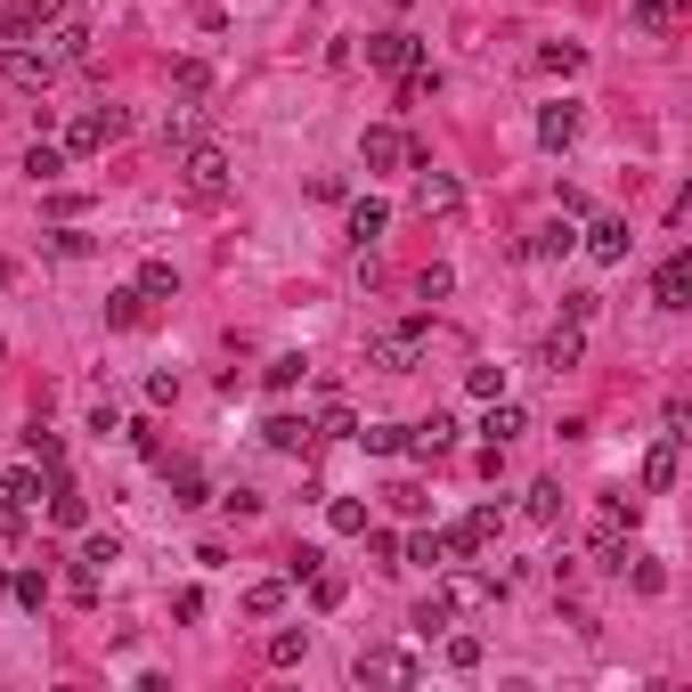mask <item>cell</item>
Masks as SVG:
<instances>
[{"mask_svg":"<svg viewBox=\"0 0 692 692\" xmlns=\"http://www.w3.org/2000/svg\"><path fill=\"white\" fill-rule=\"evenodd\" d=\"M424 343H432V318L415 310V318L383 326V334H367V367H375V375H408L415 359H424Z\"/></svg>","mask_w":692,"mask_h":692,"instance_id":"6da1fadb","label":"cell"},{"mask_svg":"<svg viewBox=\"0 0 692 692\" xmlns=\"http://www.w3.org/2000/svg\"><path fill=\"white\" fill-rule=\"evenodd\" d=\"M627 538H636V497H603V513H595V562L603 571H627Z\"/></svg>","mask_w":692,"mask_h":692,"instance_id":"7a4b0ae2","label":"cell"},{"mask_svg":"<svg viewBox=\"0 0 692 692\" xmlns=\"http://www.w3.org/2000/svg\"><path fill=\"white\" fill-rule=\"evenodd\" d=\"M180 172H187V196H196V204H220L228 196V155H220L213 139H187Z\"/></svg>","mask_w":692,"mask_h":692,"instance_id":"3957f363","label":"cell"},{"mask_svg":"<svg viewBox=\"0 0 692 692\" xmlns=\"http://www.w3.org/2000/svg\"><path fill=\"white\" fill-rule=\"evenodd\" d=\"M0 82H9V90H25V98H41V90L57 82V57L33 50V41H9V50H0Z\"/></svg>","mask_w":692,"mask_h":692,"instance_id":"277c9868","label":"cell"},{"mask_svg":"<svg viewBox=\"0 0 692 692\" xmlns=\"http://www.w3.org/2000/svg\"><path fill=\"white\" fill-rule=\"evenodd\" d=\"M359 163H367V172H400V163H432V155H424V147H415L408 131L375 122V131H359Z\"/></svg>","mask_w":692,"mask_h":692,"instance_id":"5b68a950","label":"cell"},{"mask_svg":"<svg viewBox=\"0 0 692 692\" xmlns=\"http://www.w3.org/2000/svg\"><path fill=\"white\" fill-rule=\"evenodd\" d=\"M415 213H424V220H456V213H465V187H456V172L415 163Z\"/></svg>","mask_w":692,"mask_h":692,"instance_id":"8992f818","label":"cell"},{"mask_svg":"<svg viewBox=\"0 0 692 692\" xmlns=\"http://www.w3.org/2000/svg\"><path fill=\"white\" fill-rule=\"evenodd\" d=\"M367 66L375 74H408V66H424V41L408 25H383V33H367Z\"/></svg>","mask_w":692,"mask_h":692,"instance_id":"52a82bcc","label":"cell"},{"mask_svg":"<svg viewBox=\"0 0 692 692\" xmlns=\"http://www.w3.org/2000/svg\"><path fill=\"white\" fill-rule=\"evenodd\" d=\"M122 131H131V115H122V107H98V115H82L74 131H66V155H98V147H115Z\"/></svg>","mask_w":692,"mask_h":692,"instance_id":"ba28073f","label":"cell"},{"mask_svg":"<svg viewBox=\"0 0 692 692\" xmlns=\"http://www.w3.org/2000/svg\"><path fill=\"white\" fill-rule=\"evenodd\" d=\"M57 17H66V0H9V9H0V41H33V33H50Z\"/></svg>","mask_w":692,"mask_h":692,"instance_id":"9c48e42d","label":"cell"},{"mask_svg":"<svg viewBox=\"0 0 692 692\" xmlns=\"http://www.w3.org/2000/svg\"><path fill=\"white\" fill-rule=\"evenodd\" d=\"M677 448H684V432H660L652 448H644V497H668V489H677Z\"/></svg>","mask_w":692,"mask_h":692,"instance_id":"30bf717a","label":"cell"},{"mask_svg":"<svg viewBox=\"0 0 692 692\" xmlns=\"http://www.w3.org/2000/svg\"><path fill=\"white\" fill-rule=\"evenodd\" d=\"M440 595H448V612H480V603L506 595V579H489V571H448V586H440Z\"/></svg>","mask_w":692,"mask_h":692,"instance_id":"8fae6325","label":"cell"},{"mask_svg":"<svg viewBox=\"0 0 692 692\" xmlns=\"http://www.w3.org/2000/svg\"><path fill=\"white\" fill-rule=\"evenodd\" d=\"M579 245H586V261H603V269H619V261H627V245H636V237H627V220H619V213H603V220H595V228H586V237H579Z\"/></svg>","mask_w":692,"mask_h":692,"instance_id":"7c38bea8","label":"cell"},{"mask_svg":"<svg viewBox=\"0 0 692 692\" xmlns=\"http://www.w3.org/2000/svg\"><path fill=\"white\" fill-rule=\"evenodd\" d=\"M50 521H57V530H90V497H82V480L50 473Z\"/></svg>","mask_w":692,"mask_h":692,"instance_id":"4fadbf2b","label":"cell"},{"mask_svg":"<svg viewBox=\"0 0 692 692\" xmlns=\"http://www.w3.org/2000/svg\"><path fill=\"white\" fill-rule=\"evenodd\" d=\"M652 302H660V310H684V302H692V253H668V261L652 269Z\"/></svg>","mask_w":692,"mask_h":692,"instance_id":"5bb4252c","label":"cell"},{"mask_svg":"<svg viewBox=\"0 0 692 692\" xmlns=\"http://www.w3.org/2000/svg\"><path fill=\"white\" fill-rule=\"evenodd\" d=\"M261 440H269L278 456H310V440H318V424H310V415H269V424H261Z\"/></svg>","mask_w":692,"mask_h":692,"instance_id":"9a60e30c","label":"cell"},{"mask_svg":"<svg viewBox=\"0 0 692 692\" xmlns=\"http://www.w3.org/2000/svg\"><path fill=\"white\" fill-rule=\"evenodd\" d=\"M448 448H456V424H448V415H424V424H408V456H424V465H440Z\"/></svg>","mask_w":692,"mask_h":692,"instance_id":"2e32d148","label":"cell"},{"mask_svg":"<svg viewBox=\"0 0 692 692\" xmlns=\"http://www.w3.org/2000/svg\"><path fill=\"white\" fill-rule=\"evenodd\" d=\"M50 57L57 66H90V25H82V17H57L50 25Z\"/></svg>","mask_w":692,"mask_h":692,"instance_id":"e0dca14e","label":"cell"},{"mask_svg":"<svg viewBox=\"0 0 692 692\" xmlns=\"http://www.w3.org/2000/svg\"><path fill=\"white\" fill-rule=\"evenodd\" d=\"M571 139H579V107H571V98H554V107H538V147H554V155H562Z\"/></svg>","mask_w":692,"mask_h":692,"instance_id":"ac0fdd59","label":"cell"},{"mask_svg":"<svg viewBox=\"0 0 692 692\" xmlns=\"http://www.w3.org/2000/svg\"><path fill=\"white\" fill-rule=\"evenodd\" d=\"M163 480H172V506H204V465L196 456H163Z\"/></svg>","mask_w":692,"mask_h":692,"instance_id":"d6986e66","label":"cell"},{"mask_svg":"<svg viewBox=\"0 0 692 692\" xmlns=\"http://www.w3.org/2000/svg\"><path fill=\"white\" fill-rule=\"evenodd\" d=\"M359 677L367 684H415V660L408 652H359Z\"/></svg>","mask_w":692,"mask_h":692,"instance_id":"ffe728a7","label":"cell"},{"mask_svg":"<svg viewBox=\"0 0 692 692\" xmlns=\"http://www.w3.org/2000/svg\"><path fill=\"white\" fill-rule=\"evenodd\" d=\"M480 432H489V440H497V448H513V440H521V432H530V415H521L513 400H489V415H480Z\"/></svg>","mask_w":692,"mask_h":692,"instance_id":"44dd1931","label":"cell"},{"mask_svg":"<svg viewBox=\"0 0 692 692\" xmlns=\"http://www.w3.org/2000/svg\"><path fill=\"white\" fill-rule=\"evenodd\" d=\"M562 253H579V228H571V220H547V228L530 237V261H562Z\"/></svg>","mask_w":692,"mask_h":692,"instance_id":"7402d4cb","label":"cell"},{"mask_svg":"<svg viewBox=\"0 0 692 692\" xmlns=\"http://www.w3.org/2000/svg\"><path fill=\"white\" fill-rule=\"evenodd\" d=\"M521 513H530L538 530H554V521H562V480H530V497H521Z\"/></svg>","mask_w":692,"mask_h":692,"instance_id":"603a6c76","label":"cell"},{"mask_svg":"<svg viewBox=\"0 0 692 692\" xmlns=\"http://www.w3.org/2000/svg\"><path fill=\"white\" fill-rule=\"evenodd\" d=\"M579 350H586V343H579V326H571V318H562V326L547 334V350H538V359H547L554 375H571V367H579Z\"/></svg>","mask_w":692,"mask_h":692,"instance_id":"cb8c5ba5","label":"cell"},{"mask_svg":"<svg viewBox=\"0 0 692 692\" xmlns=\"http://www.w3.org/2000/svg\"><path fill=\"white\" fill-rule=\"evenodd\" d=\"M0 497H17V506H41V497H50V489H41V465H33V456H25V465H9V480H0Z\"/></svg>","mask_w":692,"mask_h":692,"instance_id":"d4e9b609","label":"cell"},{"mask_svg":"<svg viewBox=\"0 0 692 692\" xmlns=\"http://www.w3.org/2000/svg\"><path fill=\"white\" fill-rule=\"evenodd\" d=\"M350 440H359L367 456H408V424H359Z\"/></svg>","mask_w":692,"mask_h":692,"instance_id":"484cf974","label":"cell"},{"mask_svg":"<svg viewBox=\"0 0 692 692\" xmlns=\"http://www.w3.org/2000/svg\"><path fill=\"white\" fill-rule=\"evenodd\" d=\"M57 172H66V147H50V139H33V147H25V180H33V187H50Z\"/></svg>","mask_w":692,"mask_h":692,"instance_id":"4316f807","label":"cell"},{"mask_svg":"<svg viewBox=\"0 0 692 692\" xmlns=\"http://www.w3.org/2000/svg\"><path fill=\"white\" fill-rule=\"evenodd\" d=\"M326 530L334 538H367V506L359 497H326Z\"/></svg>","mask_w":692,"mask_h":692,"instance_id":"83f0119b","label":"cell"},{"mask_svg":"<svg viewBox=\"0 0 692 692\" xmlns=\"http://www.w3.org/2000/svg\"><path fill=\"white\" fill-rule=\"evenodd\" d=\"M383 220H391V213H383V196H359V204H350V237H359V253H367L375 237H383Z\"/></svg>","mask_w":692,"mask_h":692,"instance_id":"f1b7e54d","label":"cell"},{"mask_svg":"<svg viewBox=\"0 0 692 692\" xmlns=\"http://www.w3.org/2000/svg\"><path fill=\"white\" fill-rule=\"evenodd\" d=\"M107 326H122V334H131V326H147V293H139V285L107 293Z\"/></svg>","mask_w":692,"mask_h":692,"instance_id":"f546056e","label":"cell"},{"mask_svg":"<svg viewBox=\"0 0 692 692\" xmlns=\"http://www.w3.org/2000/svg\"><path fill=\"white\" fill-rule=\"evenodd\" d=\"M139 293H147V302H172V293H180V269H172V261H139Z\"/></svg>","mask_w":692,"mask_h":692,"instance_id":"4dcf8cb0","label":"cell"},{"mask_svg":"<svg viewBox=\"0 0 692 692\" xmlns=\"http://www.w3.org/2000/svg\"><path fill=\"white\" fill-rule=\"evenodd\" d=\"M25 456H33L41 473H66V440H57V432H41V424L25 432Z\"/></svg>","mask_w":692,"mask_h":692,"instance_id":"1f68e13d","label":"cell"},{"mask_svg":"<svg viewBox=\"0 0 692 692\" xmlns=\"http://www.w3.org/2000/svg\"><path fill=\"white\" fill-rule=\"evenodd\" d=\"M74 562H82V571H107V562H122V538H115V530H90Z\"/></svg>","mask_w":692,"mask_h":692,"instance_id":"d6a6232c","label":"cell"},{"mask_svg":"<svg viewBox=\"0 0 692 692\" xmlns=\"http://www.w3.org/2000/svg\"><path fill=\"white\" fill-rule=\"evenodd\" d=\"M302 375H310V359H302V350H278V359L261 367V383H269V391H293Z\"/></svg>","mask_w":692,"mask_h":692,"instance_id":"836d02e7","label":"cell"},{"mask_svg":"<svg viewBox=\"0 0 692 692\" xmlns=\"http://www.w3.org/2000/svg\"><path fill=\"white\" fill-rule=\"evenodd\" d=\"M400 562H424V571H448V538H440V530L408 538V547H400Z\"/></svg>","mask_w":692,"mask_h":692,"instance_id":"e575fe53","label":"cell"},{"mask_svg":"<svg viewBox=\"0 0 692 692\" xmlns=\"http://www.w3.org/2000/svg\"><path fill=\"white\" fill-rule=\"evenodd\" d=\"M627 25H636V33H668V25H677V0H636Z\"/></svg>","mask_w":692,"mask_h":692,"instance_id":"d590c367","label":"cell"},{"mask_svg":"<svg viewBox=\"0 0 692 692\" xmlns=\"http://www.w3.org/2000/svg\"><path fill=\"white\" fill-rule=\"evenodd\" d=\"M245 612H253V619H278V612H285V579H261V586H245Z\"/></svg>","mask_w":692,"mask_h":692,"instance_id":"8d00e7d4","label":"cell"},{"mask_svg":"<svg viewBox=\"0 0 692 692\" xmlns=\"http://www.w3.org/2000/svg\"><path fill=\"white\" fill-rule=\"evenodd\" d=\"M310 652V627H278V636H269V668H293Z\"/></svg>","mask_w":692,"mask_h":692,"instance_id":"74e56055","label":"cell"},{"mask_svg":"<svg viewBox=\"0 0 692 692\" xmlns=\"http://www.w3.org/2000/svg\"><path fill=\"white\" fill-rule=\"evenodd\" d=\"M350 432H359V415H350V408L326 391V408H318V440H350Z\"/></svg>","mask_w":692,"mask_h":692,"instance_id":"f35d334b","label":"cell"},{"mask_svg":"<svg viewBox=\"0 0 692 692\" xmlns=\"http://www.w3.org/2000/svg\"><path fill=\"white\" fill-rule=\"evenodd\" d=\"M538 66H547V74H579L586 50H579V41H547V50H538Z\"/></svg>","mask_w":692,"mask_h":692,"instance_id":"ab89813d","label":"cell"},{"mask_svg":"<svg viewBox=\"0 0 692 692\" xmlns=\"http://www.w3.org/2000/svg\"><path fill=\"white\" fill-rule=\"evenodd\" d=\"M9 595L25 603V612H50V579H41V571H17V579H9Z\"/></svg>","mask_w":692,"mask_h":692,"instance_id":"60d3db41","label":"cell"},{"mask_svg":"<svg viewBox=\"0 0 692 692\" xmlns=\"http://www.w3.org/2000/svg\"><path fill=\"white\" fill-rule=\"evenodd\" d=\"M465 391L473 400H506V367H465Z\"/></svg>","mask_w":692,"mask_h":692,"instance_id":"b9f144b4","label":"cell"},{"mask_svg":"<svg viewBox=\"0 0 692 692\" xmlns=\"http://www.w3.org/2000/svg\"><path fill=\"white\" fill-rule=\"evenodd\" d=\"M172 82H180L187 98H204V90H213V66H204V57H180V66H172Z\"/></svg>","mask_w":692,"mask_h":692,"instance_id":"7bdbcfd3","label":"cell"},{"mask_svg":"<svg viewBox=\"0 0 692 692\" xmlns=\"http://www.w3.org/2000/svg\"><path fill=\"white\" fill-rule=\"evenodd\" d=\"M310 603H318V612H334V603H343V579H334L326 562H318V571H310Z\"/></svg>","mask_w":692,"mask_h":692,"instance_id":"ee69618b","label":"cell"},{"mask_svg":"<svg viewBox=\"0 0 692 692\" xmlns=\"http://www.w3.org/2000/svg\"><path fill=\"white\" fill-rule=\"evenodd\" d=\"M383 497H391V513H424V506H432V497H424V489H415V480H391V489H383Z\"/></svg>","mask_w":692,"mask_h":692,"instance_id":"f6af8a7d","label":"cell"},{"mask_svg":"<svg viewBox=\"0 0 692 692\" xmlns=\"http://www.w3.org/2000/svg\"><path fill=\"white\" fill-rule=\"evenodd\" d=\"M448 285H456V269H440V261H432L424 278H415V302H440V293H448Z\"/></svg>","mask_w":692,"mask_h":692,"instance_id":"bcb514c9","label":"cell"},{"mask_svg":"<svg viewBox=\"0 0 692 692\" xmlns=\"http://www.w3.org/2000/svg\"><path fill=\"white\" fill-rule=\"evenodd\" d=\"M147 400L172 408V400H180V375H172V367H155V375H147Z\"/></svg>","mask_w":692,"mask_h":692,"instance_id":"7dc6e473","label":"cell"},{"mask_svg":"<svg viewBox=\"0 0 692 692\" xmlns=\"http://www.w3.org/2000/svg\"><path fill=\"white\" fill-rule=\"evenodd\" d=\"M595 310H603V293H562V318H571V326H586Z\"/></svg>","mask_w":692,"mask_h":692,"instance_id":"c3c4849f","label":"cell"},{"mask_svg":"<svg viewBox=\"0 0 692 692\" xmlns=\"http://www.w3.org/2000/svg\"><path fill=\"white\" fill-rule=\"evenodd\" d=\"M50 253H57V261H82V253H90V237H82V228H57Z\"/></svg>","mask_w":692,"mask_h":692,"instance_id":"681fc988","label":"cell"},{"mask_svg":"<svg viewBox=\"0 0 692 692\" xmlns=\"http://www.w3.org/2000/svg\"><path fill=\"white\" fill-rule=\"evenodd\" d=\"M415 627H424V636H440V627H448V595H432V603H415Z\"/></svg>","mask_w":692,"mask_h":692,"instance_id":"f907efd6","label":"cell"},{"mask_svg":"<svg viewBox=\"0 0 692 692\" xmlns=\"http://www.w3.org/2000/svg\"><path fill=\"white\" fill-rule=\"evenodd\" d=\"M220 506H228V513H237V521H261V489H228V497H220Z\"/></svg>","mask_w":692,"mask_h":692,"instance_id":"816d5d0a","label":"cell"},{"mask_svg":"<svg viewBox=\"0 0 692 692\" xmlns=\"http://www.w3.org/2000/svg\"><path fill=\"white\" fill-rule=\"evenodd\" d=\"M131 448L147 456V465H163V432H155V424H131Z\"/></svg>","mask_w":692,"mask_h":692,"instance_id":"f5cc1de1","label":"cell"},{"mask_svg":"<svg viewBox=\"0 0 692 692\" xmlns=\"http://www.w3.org/2000/svg\"><path fill=\"white\" fill-rule=\"evenodd\" d=\"M66 595L82 603V612H90V603H98V571H82V562H74V579H66Z\"/></svg>","mask_w":692,"mask_h":692,"instance_id":"db71d44e","label":"cell"},{"mask_svg":"<svg viewBox=\"0 0 692 692\" xmlns=\"http://www.w3.org/2000/svg\"><path fill=\"white\" fill-rule=\"evenodd\" d=\"M448 668H480V636H448Z\"/></svg>","mask_w":692,"mask_h":692,"instance_id":"11a10c76","label":"cell"},{"mask_svg":"<svg viewBox=\"0 0 692 692\" xmlns=\"http://www.w3.org/2000/svg\"><path fill=\"white\" fill-rule=\"evenodd\" d=\"M90 432H98V440H115V432H122V415H115V400H98V408H90Z\"/></svg>","mask_w":692,"mask_h":692,"instance_id":"9f6ffc18","label":"cell"},{"mask_svg":"<svg viewBox=\"0 0 692 692\" xmlns=\"http://www.w3.org/2000/svg\"><path fill=\"white\" fill-rule=\"evenodd\" d=\"M0 538H25V506L17 497H0Z\"/></svg>","mask_w":692,"mask_h":692,"instance_id":"6f0895ef","label":"cell"},{"mask_svg":"<svg viewBox=\"0 0 692 692\" xmlns=\"http://www.w3.org/2000/svg\"><path fill=\"white\" fill-rule=\"evenodd\" d=\"M9 278H17V269H9V261H0V293H9Z\"/></svg>","mask_w":692,"mask_h":692,"instance_id":"680465c9","label":"cell"},{"mask_svg":"<svg viewBox=\"0 0 692 692\" xmlns=\"http://www.w3.org/2000/svg\"><path fill=\"white\" fill-rule=\"evenodd\" d=\"M391 9H408V0H391Z\"/></svg>","mask_w":692,"mask_h":692,"instance_id":"91938a15","label":"cell"}]
</instances>
